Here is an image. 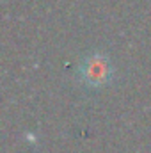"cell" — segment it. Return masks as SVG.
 Masks as SVG:
<instances>
[{"label": "cell", "mask_w": 151, "mask_h": 153, "mask_svg": "<svg viewBox=\"0 0 151 153\" xmlns=\"http://www.w3.org/2000/svg\"><path fill=\"white\" fill-rule=\"evenodd\" d=\"M78 78L89 89H101L114 78L112 61L103 52H93L78 64Z\"/></svg>", "instance_id": "1"}]
</instances>
